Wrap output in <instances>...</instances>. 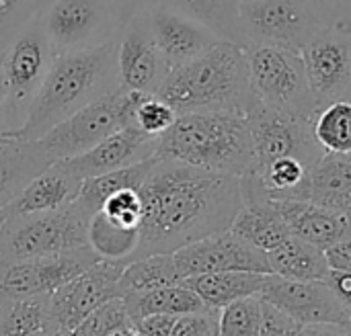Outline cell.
Masks as SVG:
<instances>
[{
	"label": "cell",
	"instance_id": "cell-1",
	"mask_svg": "<svg viewBox=\"0 0 351 336\" xmlns=\"http://www.w3.org/2000/svg\"><path fill=\"white\" fill-rule=\"evenodd\" d=\"M138 191L142 224L132 261L173 255L187 244L226 232L243 207L241 177L169 158H156Z\"/></svg>",
	"mask_w": 351,
	"mask_h": 336
},
{
	"label": "cell",
	"instance_id": "cell-2",
	"mask_svg": "<svg viewBox=\"0 0 351 336\" xmlns=\"http://www.w3.org/2000/svg\"><path fill=\"white\" fill-rule=\"evenodd\" d=\"M117 88L115 39L95 47L58 53L29 107L25 123L4 133L21 140H39L82 107Z\"/></svg>",
	"mask_w": 351,
	"mask_h": 336
},
{
	"label": "cell",
	"instance_id": "cell-3",
	"mask_svg": "<svg viewBox=\"0 0 351 336\" xmlns=\"http://www.w3.org/2000/svg\"><path fill=\"white\" fill-rule=\"evenodd\" d=\"M156 96L169 103L177 115L212 111L249 115L259 105L245 51L230 41H220L202 55L171 68Z\"/></svg>",
	"mask_w": 351,
	"mask_h": 336
},
{
	"label": "cell",
	"instance_id": "cell-4",
	"mask_svg": "<svg viewBox=\"0 0 351 336\" xmlns=\"http://www.w3.org/2000/svg\"><path fill=\"white\" fill-rule=\"evenodd\" d=\"M156 156L210 172L243 177L253 168L249 117L230 111L179 115L158 138Z\"/></svg>",
	"mask_w": 351,
	"mask_h": 336
},
{
	"label": "cell",
	"instance_id": "cell-5",
	"mask_svg": "<svg viewBox=\"0 0 351 336\" xmlns=\"http://www.w3.org/2000/svg\"><path fill=\"white\" fill-rule=\"evenodd\" d=\"M90 216L74 201L53 211L6 216L0 230V261L35 259L88 246Z\"/></svg>",
	"mask_w": 351,
	"mask_h": 336
},
{
	"label": "cell",
	"instance_id": "cell-6",
	"mask_svg": "<svg viewBox=\"0 0 351 336\" xmlns=\"http://www.w3.org/2000/svg\"><path fill=\"white\" fill-rule=\"evenodd\" d=\"M56 55L37 14L0 49V70L6 86L2 109L4 131H14L25 123L29 107Z\"/></svg>",
	"mask_w": 351,
	"mask_h": 336
},
{
	"label": "cell",
	"instance_id": "cell-7",
	"mask_svg": "<svg viewBox=\"0 0 351 336\" xmlns=\"http://www.w3.org/2000/svg\"><path fill=\"white\" fill-rule=\"evenodd\" d=\"M243 51L259 105L298 117H315L319 105L311 92L300 51L267 43H249Z\"/></svg>",
	"mask_w": 351,
	"mask_h": 336
},
{
	"label": "cell",
	"instance_id": "cell-8",
	"mask_svg": "<svg viewBox=\"0 0 351 336\" xmlns=\"http://www.w3.org/2000/svg\"><path fill=\"white\" fill-rule=\"evenodd\" d=\"M138 94L142 92L117 88L115 92H109L97 99L95 103L82 107L80 111L58 123L53 129H49L37 142L53 162L80 156L93 150L105 138L130 125L132 109L136 105Z\"/></svg>",
	"mask_w": 351,
	"mask_h": 336
},
{
	"label": "cell",
	"instance_id": "cell-9",
	"mask_svg": "<svg viewBox=\"0 0 351 336\" xmlns=\"http://www.w3.org/2000/svg\"><path fill=\"white\" fill-rule=\"evenodd\" d=\"M239 14L243 47L267 43L300 51L323 27L308 0H243Z\"/></svg>",
	"mask_w": 351,
	"mask_h": 336
},
{
	"label": "cell",
	"instance_id": "cell-10",
	"mask_svg": "<svg viewBox=\"0 0 351 336\" xmlns=\"http://www.w3.org/2000/svg\"><path fill=\"white\" fill-rule=\"evenodd\" d=\"M37 16L56 53L95 47L119 33L109 0H51Z\"/></svg>",
	"mask_w": 351,
	"mask_h": 336
},
{
	"label": "cell",
	"instance_id": "cell-11",
	"mask_svg": "<svg viewBox=\"0 0 351 336\" xmlns=\"http://www.w3.org/2000/svg\"><path fill=\"white\" fill-rule=\"evenodd\" d=\"M247 117L253 142V166L294 156L313 168L325 154L313 133L315 117H298L263 105H257Z\"/></svg>",
	"mask_w": 351,
	"mask_h": 336
},
{
	"label": "cell",
	"instance_id": "cell-12",
	"mask_svg": "<svg viewBox=\"0 0 351 336\" xmlns=\"http://www.w3.org/2000/svg\"><path fill=\"white\" fill-rule=\"evenodd\" d=\"M97 261L101 259L90 246L35 259L0 261V300L49 296Z\"/></svg>",
	"mask_w": 351,
	"mask_h": 336
},
{
	"label": "cell",
	"instance_id": "cell-13",
	"mask_svg": "<svg viewBox=\"0 0 351 336\" xmlns=\"http://www.w3.org/2000/svg\"><path fill=\"white\" fill-rule=\"evenodd\" d=\"M300 55L319 107L351 101V27L323 25L300 49Z\"/></svg>",
	"mask_w": 351,
	"mask_h": 336
},
{
	"label": "cell",
	"instance_id": "cell-14",
	"mask_svg": "<svg viewBox=\"0 0 351 336\" xmlns=\"http://www.w3.org/2000/svg\"><path fill=\"white\" fill-rule=\"evenodd\" d=\"M125 265L97 261L93 267L49 294L51 320L68 331H74L101 304L121 298L119 277Z\"/></svg>",
	"mask_w": 351,
	"mask_h": 336
},
{
	"label": "cell",
	"instance_id": "cell-15",
	"mask_svg": "<svg viewBox=\"0 0 351 336\" xmlns=\"http://www.w3.org/2000/svg\"><path fill=\"white\" fill-rule=\"evenodd\" d=\"M119 88L142 94H156L169 74L160 49L156 47L144 10L132 16L115 37Z\"/></svg>",
	"mask_w": 351,
	"mask_h": 336
},
{
	"label": "cell",
	"instance_id": "cell-16",
	"mask_svg": "<svg viewBox=\"0 0 351 336\" xmlns=\"http://www.w3.org/2000/svg\"><path fill=\"white\" fill-rule=\"evenodd\" d=\"M259 298L296 324H350V316L327 281H292L269 275Z\"/></svg>",
	"mask_w": 351,
	"mask_h": 336
},
{
	"label": "cell",
	"instance_id": "cell-17",
	"mask_svg": "<svg viewBox=\"0 0 351 336\" xmlns=\"http://www.w3.org/2000/svg\"><path fill=\"white\" fill-rule=\"evenodd\" d=\"M179 273L183 279L204 273H222V271H253V273H271L267 253L255 248L232 230L208 236L193 244H187L173 253Z\"/></svg>",
	"mask_w": 351,
	"mask_h": 336
},
{
	"label": "cell",
	"instance_id": "cell-18",
	"mask_svg": "<svg viewBox=\"0 0 351 336\" xmlns=\"http://www.w3.org/2000/svg\"><path fill=\"white\" fill-rule=\"evenodd\" d=\"M144 14L152 39L169 68L181 66L222 41L208 27L167 6L152 4L144 10Z\"/></svg>",
	"mask_w": 351,
	"mask_h": 336
},
{
	"label": "cell",
	"instance_id": "cell-19",
	"mask_svg": "<svg viewBox=\"0 0 351 336\" xmlns=\"http://www.w3.org/2000/svg\"><path fill=\"white\" fill-rule=\"evenodd\" d=\"M156 138L146 135L134 125H128L113 135L105 138L93 150L62 160L68 170H72L78 179L86 181L111 170H119L138 162H144L156 156Z\"/></svg>",
	"mask_w": 351,
	"mask_h": 336
},
{
	"label": "cell",
	"instance_id": "cell-20",
	"mask_svg": "<svg viewBox=\"0 0 351 336\" xmlns=\"http://www.w3.org/2000/svg\"><path fill=\"white\" fill-rule=\"evenodd\" d=\"M292 236L315 244L321 250L351 238V214L323 207L311 199L274 201Z\"/></svg>",
	"mask_w": 351,
	"mask_h": 336
},
{
	"label": "cell",
	"instance_id": "cell-21",
	"mask_svg": "<svg viewBox=\"0 0 351 336\" xmlns=\"http://www.w3.org/2000/svg\"><path fill=\"white\" fill-rule=\"evenodd\" d=\"M82 179L66 168L62 160L51 162L43 172H39L19 197L4 207L6 216H25L39 211H53L74 203L80 195Z\"/></svg>",
	"mask_w": 351,
	"mask_h": 336
},
{
	"label": "cell",
	"instance_id": "cell-22",
	"mask_svg": "<svg viewBox=\"0 0 351 336\" xmlns=\"http://www.w3.org/2000/svg\"><path fill=\"white\" fill-rule=\"evenodd\" d=\"M51 162L37 140H21L0 131V209L8 207Z\"/></svg>",
	"mask_w": 351,
	"mask_h": 336
},
{
	"label": "cell",
	"instance_id": "cell-23",
	"mask_svg": "<svg viewBox=\"0 0 351 336\" xmlns=\"http://www.w3.org/2000/svg\"><path fill=\"white\" fill-rule=\"evenodd\" d=\"M271 273H253V271H222V273H204L183 279L181 283L195 292L208 308L222 310L224 306L259 296L267 277Z\"/></svg>",
	"mask_w": 351,
	"mask_h": 336
},
{
	"label": "cell",
	"instance_id": "cell-24",
	"mask_svg": "<svg viewBox=\"0 0 351 336\" xmlns=\"http://www.w3.org/2000/svg\"><path fill=\"white\" fill-rule=\"evenodd\" d=\"M308 199L323 207L351 214V152H325L313 164Z\"/></svg>",
	"mask_w": 351,
	"mask_h": 336
},
{
	"label": "cell",
	"instance_id": "cell-25",
	"mask_svg": "<svg viewBox=\"0 0 351 336\" xmlns=\"http://www.w3.org/2000/svg\"><path fill=\"white\" fill-rule=\"evenodd\" d=\"M230 230L263 253L278 248L292 236L274 201L243 203Z\"/></svg>",
	"mask_w": 351,
	"mask_h": 336
},
{
	"label": "cell",
	"instance_id": "cell-26",
	"mask_svg": "<svg viewBox=\"0 0 351 336\" xmlns=\"http://www.w3.org/2000/svg\"><path fill=\"white\" fill-rule=\"evenodd\" d=\"M267 261L274 275L292 281H325L331 271L325 250L296 236L269 250Z\"/></svg>",
	"mask_w": 351,
	"mask_h": 336
},
{
	"label": "cell",
	"instance_id": "cell-27",
	"mask_svg": "<svg viewBox=\"0 0 351 336\" xmlns=\"http://www.w3.org/2000/svg\"><path fill=\"white\" fill-rule=\"evenodd\" d=\"M154 4L181 12L199 25L208 27L222 41H230L243 47L241 33V0H156Z\"/></svg>",
	"mask_w": 351,
	"mask_h": 336
},
{
	"label": "cell",
	"instance_id": "cell-28",
	"mask_svg": "<svg viewBox=\"0 0 351 336\" xmlns=\"http://www.w3.org/2000/svg\"><path fill=\"white\" fill-rule=\"evenodd\" d=\"M123 302L128 306L134 324L146 316H156V314H183V312L208 310L202 298L183 283L144 292V294H130L123 298Z\"/></svg>",
	"mask_w": 351,
	"mask_h": 336
},
{
	"label": "cell",
	"instance_id": "cell-29",
	"mask_svg": "<svg viewBox=\"0 0 351 336\" xmlns=\"http://www.w3.org/2000/svg\"><path fill=\"white\" fill-rule=\"evenodd\" d=\"M183 275L177 269L173 255H150L128 263L119 277L121 298L130 294H144L169 285H179Z\"/></svg>",
	"mask_w": 351,
	"mask_h": 336
},
{
	"label": "cell",
	"instance_id": "cell-30",
	"mask_svg": "<svg viewBox=\"0 0 351 336\" xmlns=\"http://www.w3.org/2000/svg\"><path fill=\"white\" fill-rule=\"evenodd\" d=\"M156 158L158 156H152L144 162H138V164H132V166L111 170V172L82 181V189H80L76 203L93 218L111 193L121 191V189H140L142 183L146 181L150 168L154 166Z\"/></svg>",
	"mask_w": 351,
	"mask_h": 336
},
{
	"label": "cell",
	"instance_id": "cell-31",
	"mask_svg": "<svg viewBox=\"0 0 351 336\" xmlns=\"http://www.w3.org/2000/svg\"><path fill=\"white\" fill-rule=\"evenodd\" d=\"M53 324L49 296L0 300V336H37Z\"/></svg>",
	"mask_w": 351,
	"mask_h": 336
},
{
	"label": "cell",
	"instance_id": "cell-32",
	"mask_svg": "<svg viewBox=\"0 0 351 336\" xmlns=\"http://www.w3.org/2000/svg\"><path fill=\"white\" fill-rule=\"evenodd\" d=\"M140 230H130L113 224L101 211H97L88 222V246L103 261L128 265L138 248Z\"/></svg>",
	"mask_w": 351,
	"mask_h": 336
},
{
	"label": "cell",
	"instance_id": "cell-33",
	"mask_svg": "<svg viewBox=\"0 0 351 336\" xmlns=\"http://www.w3.org/2000/svg\"><path fill=\"white\" fill-rule=\"evenodd\" d=\"M218 316L220 310L214 308L183 314H156L138 320L134 328L148 336H214L218 335Z\"/></svg>",
	"mask_w": 351,
	"mask_h": 336
},
{
	"label": "cell",
	"instance_id": "cell-34",
	"mask_svg": "<svg viewBox=\"0 0 351 336\" xmlns=\"http://www.w3.org/2000/svg\"><path fill=\"white\" fill-rule=\"evenodd\" d=\"M313 133L323 152H351V101H333L317 109Z\"/></svg>",
	"mask_w": 351,
	"mask_h": 336
},
{
	"label": "cell",
	"instance_id": "cell-35",
	"mask_svg": "<svg viewBox=\"0 0 351 336\" xmlns=\"http://www.w3.org/2000/svg\"><path fill=\"white\" fill-rule=\"evenodd\" d=\"M263 322V300L259 296L237 300L220 310L218 336H259Z\"/></svg>",
	"mask_w": 351,
	"mask_h": 336
},
{
	"label": "cell",
	"instance_id": "cell-36",
	"mask_svg": "<svg viewBox=\"0 0 351 336\" xmlns=\"http://www.w3.org/2000/svg\"><path fill=\"white\" fill-rule=\"evenodd\" d=\"M128 328H134V320L128 312L123 298H115L93 310L74 328V336H109L117 331H128Z\"/></svg>",
	"mask_w": 351,
	"mask_h": 336
},
{
	"label": "cell",
	"instance_id": "cell-37",
	"mask_svg": "<svg viewBox=\"0 0 351 336\" xmlns=\"http://www.w3.org/2000/svg\"><path fill=\"white\" fill-rule=\"evenodd\" d=\"M177 117V111L156 94H138L136 105L132 109L130 125L158 140L175 123Z\"/></svg>",
	"mask_w": 351,
	"mask_h": 336
},
{
	"label": "cell",
	"instance_id": "cell-38",
	"mask_svg": "<svg viewBox=\"0 0 351 336\" xmlns=\"http://www.w3.org/2000/svg\"><path fill=\"white\" fill-rule=\"evenodd\" d=\"M99 211L109 218L113 224L130 230H140L142 224V199L138 189H121L111 193Z\"/></svg>",
	"mask_w": 351,
	"mask_h": 336
},
{
	"label": "cell",
	"instance_id": "cell-39",
	"mask_svg": "<svg viewBox=\"0 0 351 336\" xmlns=\"http://www.w3.org/2000/svg\"><path fill=\"white\" fill-rule=\"evenodd\" d=\"M35 0H0V49L33 18Z\"/></svg>",
	"mask_w": 351,
	"mask_h": 336
},
{
	"label": "cell",
	"instance_id": "cell-40",
	"mask_svg": "<svg viewBox=\"0 0 351 336\" xmlns=\"http://www.w3.org/2000/svg\"><path fill=\"white\" fill-rule=\"evenodd\" d=\"M302 335V326L296 324L292 318H288L286 314H282L278 308H274L271 304L263 302V322H261V331L259 336H300Z\"/></svg>",
	"mask_w": 351,
	"mask_h": 336
},
{
	"label": "cell",
	"instance_id": "cell-41",
	"mask_svg": "<svg viewBox=\"0 0 351 336\" xmlns=\"http://www.w3.org/2000/svg\"><path fill=\"white\" fill-rule=\"evenodd\" d=\"M323 25L351 27V0H308Z\"/></svg>",
	"mask_w": 351,
	"mask_h": 336
},
{
	"label": "cell",
	"instance_id": "cell-42",
	"mask_svg": "<svg viewBox=\"0 0 351 336\" xmlns=\"http://www.w3.org/2000/svg\"><path fill=\"white\" fill-rule=\"evenodd\" d=\"M329 287L333 289V294L337 296V300L341 302L343 310L348 312L350 316V324H351V273H346V271H329L327 279Z\"/></svg>",
	"mask_w": 351,
	"mask_h": 336
},
{
	"label": "cell",
	"instance_id": "cell-43",
	"mask_svg": "<svg viewBox=\"0 0 351 336\" xmlns=\"http://www.w3.org/2000/svg\"><path fill=\"white\" fill-rule=\"evenodd\" d=\"M109 2H111L115 21H117V25L121 29L132 16H136L138 12L150 8L156 0H109Z\"/></svg>",
	"mask_w": 351,
	"mask_h": 336
},
{
	"label": "cell",
	"instance_id": "cell-44",
	"mask_svg": "<svg viewBox=\"0 0 351 336\" xmlns=\"http://www.w3.org/2000/svg\"><path fill=\"white\" fill-rule=\"evenodd\" d=\"M325 255H327V263L333 271L351 273V238L333 244L331 248L325 250Z\"/></svg>",
	"mask_w": 351,
	"mask_h": 336
},
{
	"label": "cell",
	"instance_id": "cell-45",
	"mask_svg": "<svg viewBox=\"0 0 351 336\" xmlns=\"http://www.w3.org/2000/svg\"><path fill=\"white\" fill-rule=\"evenodd\" d=\"M300 336H351V324H315V326H304Z\"/></svg>",
	"mask_w": 351,
	"mask_h": 336
},
{
	"label": "cell",
	"instance_id": "cell-46",
	"mask_svg": "<svg viewBox=\"0 0 351 336\" xmlns=\"http://www.w3.org/2000/svg\"><path fill=\"white\" fill-rule=\"evenodd\" d=\"M37 336H74V331H68V328H62V326L53 324V326L41 331Z\"/></svg>",
	"mask_w": 351,
	"mask_h": 336
},
{
	"label": "cell",
	"instance_id": "cell-47",
	"mask_svg": "<svg viewBox=\"0 0 351 336\" xmlns=\"http://www.w3.org/2000/svg\"><path fill=\"white\" fill-rule=\"evenodd\" d=\"M4 101H6V86H4V76H2V70H0V131H4V125H2V109H4Z\"/></svg>",
	"mask_w": 351,
	"mask_h": 336
},
{
	"label": "cell",
	"instance_id": "cell-48",
	"mask_svg": "<svg viewBox=\"0 0 351 336\" xmlns=\"http://www.w3.org/2000/svg\"><path fill=\"white\" fill-rule=\"evenodd\" d=\"M49 2H51V0H35V14H37L39 10H43Z\"/></svg>",
	"mask_w": 351,
	"mask_h": 336
},
{
	"label": "cell",
	"instance_id": "cell-49",
	"mask_svg": "<svg viewBox=\"0 0 351 336\" xmlns=\"http://www.w3.org/2000/svg\"><path fill=\"white\" fill-rule=\"evenodd\" d=\"M134 328H128V331H117V333H113V335H109V336H134Z\"/></svg>",
	"mask_w": 351,
	"mask_h": 336
},
{
	"label": "cell",
	"instance_id": "cell-50",
	"mask_svg": "<svg viewBox=\"0 0 351 336\" xmlns=\"http://www.w3.org/2000/svg\"><path fill=\"white\" fill-rule=\"evenodd\" d=\"M4 222H6V214H4V209H0V230L4 226Z\"/></svg>",
	"mask_w": 351,
	"mask_h": 336
},
{
	"label": "cell",
	"instance_id": "cell-51",
	"mask_svg": "<svg viewBox=\"0 0 351 336\" xmlns=\"http://www.w3.org/2000/svg\"><path fill=\"white\" fill-rule=\"evenodd\" d=\"M134 336H148V335H144V333H138V331H136V333H134Z\"/></svg>",
	"mask_w": 351,
	"mask_h": 336
},
{
	"label": "cell",
	"instance_id": "cell-52",
	"mask_svg": "<svg viewBox=\"0 0 351 336\" xmlns=\"http://www.w3.org/2000/svg\"><path fill=\"white\" fill-rule=\"evenodd\" d=\"M214 336H218V335H214Z\"/></svg>",
	"mask_w": 351,
	"mask_h": 336
},
{
	"label": "cell",
	"instance_id": "cell-53",
	"mask_svg": "<svg viewBox=\"0 0 351 336\" xmlns=\"http://www.w3.org/2000/svg\"><path fill=\"white\" fill-rule=\"evenodd\" d=\"M241 2H243V0H241Z\"/></svg>",
	"mask_w": 351,
	"mask_h": 336
}]
</instances>
